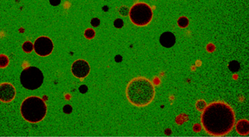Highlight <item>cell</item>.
Wrapping results in <instances>:
<instances>
[{"instance_id":"21","label":"cell","mask_w":249,"mask_h":137,"mask_svg":"<svg viewBox=\"0 0 249 137\" xmlns=\"http://www.w3.org/2000/svg\"><path fill=\"white\" fill-rule=\"evenodd\" d=\"M79 92L82 94L86 93L88 91L87 86H86V85H82V86H80L79 88Z\"/></svg>"},{"instance_id":"3","label":"cell","mask_w":249,"mask_h":137,"mask_svg":"<svg viewBox=\"0 0 249 137\" xmlns=\"http://www.w3.org/2000/svg\"><path fill=\"white\" fill-rule=\"evenodd\" d=\"M21 114L23 118L28 122L38 123L43 120L46 115V104L40 97L30 96L22 102Z\"/></svg>"},{"instance_id":"4","label":"cell","mask_w":249,"mask_h":137,"mask_svg":"<svg viewBox=\"0 0 249 137\" xmlns=\"http://www.w3.org/2000/svg\"><path fill=\"white\" fill-rule=\"evenodd\" d=\"M130 21L137 26H145L152 21L153 11L149 4L138 2L134 4L129 12Z\"/></svg>"},{"instance_id":"20","label":"cell","mask_w":249,"mask_h":137,"mask_svg":"<svg viewBox=\"0 0 249 137\" xmlns=\"http://www.w3.org/2000/svg\"><path fill=\"white\" fill-rule=\"evenodd\" d=\"M100 23L101 21L98 18H93L91 20V24L93 27H98L100 25Z\"/></svg>"},{"instance_id":"11","label":"cell","mask_w":249,"mask_h":137,"mask_svg":"<svg viewBox=\"0 0 249 137\" xmlns=\"http://www.w3.org/2000/svg\"><path fill=\"white\" fill-rule=\"evenodd\" d=\"M228 67H229V70H230L231 71H232V72H236V71H239L241 67H240V64H239V61H237L236 60H233L229 62Z\"/></svg>"},{"instance_id":"2","label":"cell","mask_w":249,"mask_h":137,"mask_svg":"<svg viewBox=\"0 0 249 137\" xmlns=\"http://www.w3.org/2000/svg\"><path fill=\"white\" fill-rule=\"evenodd\" d=\"M127 100L133 105L144 107L152 103L155 96L154 85L145 77L132 79L126 88Z\"/></svg>"},{"instance_id":"18","label":"cell","mask_w":249,"mask_h":137,"mask_svg":"<svg viewBox=\"0 0 249 137\" xmlns=\"http://www.w3.org/2000/svg\"><path fill=\"white\" fill-rule=\"evenodd\" d=\"M113 25H114V26L117 28H121L124 26V22H123V21L122 20V19H117L114 21Z\"/></svg>"},{"instance_id":"14","label":"cell","mask_w":249,"mask_h":137,"mask_svg":"<svg viewBox=\"0 0 249 137\" xmlns=\"http://www.w3.org/2000/svg\"><path fill=\"white\" fill-rule=\"evenodd\" d=\"M9 58L7 55H3V54L0 55V68L3 69L4 67H7L9 65Z\"/></svg>"},{"instance_id":"12","label":"cell","mask_w":249,"mask_h":137,"mask_svg":"<svg viewBox=\"0 0 249 137\" xmlns=\"http://www.w3.org/2000/svg\"><path fill=\"white\" fill-rule=\"evenodd\" d=\"M178 25L181 28H186L189 25L188 19L185 16H181L178 19Z\"/></svg>"},{"instance_id":"17","label":"cell","mask_w":249,"mask_h":137,"mask_svg":"<svg viewBox=\"0 0 249 137\" xmlns=\"http://www.w3.org/2000/svg\"><path fill=\"white\" fill-rule=\"evenodd\" d=\"M130 9L126 6H122L119 9V13L122 15V16H126L129 14Z\"/></svg>"},{"instance_id":"22","label":"cell","mask_w":249,"mask_h":137,"mask_svg":"<svg viewBox=\"0 0 249 137\" xmlns=\"http://www.w3.org/2000/svg\"><path fill=\"white\" fill-rule=\"evenodd\" d=\"M193 129L195 132H200L201 129H202V127H201L200 124H194V126H193Z\"/></svg>"},{"instance_id":"15","label":"cell","mask_w":249,"mask_h":137,"mask_svg":"<svg viewBox=\"0 0 249 137\" xmlns=\"http://www.w3.org/2000/svg\"><path fill=\"white\" fill-rule=\"evenodd\" d=\"M207 107V103L204 100H199L196 102V104H195V107L198 110V111L202 112Z\"/></svg>"},{"instance_id":"5","label":"cell","mask_w":249,"mask_h":137,"mask_svg":"<svg viewBox=\"0 0 249 137\" xmlns=\"http://www.w3.org/2000/svg\"><path fill=\"white\" fill-rule=\"evenodd\" d=\"M43 74L40 69L36 67H28L22 71L20 76L21 84L28 90H36L43 83Z\"/></svg>"},{"instance_id":"10","label":"cell","mask_w":249,"mask_h":137,"mask_svg":"<svg viewBox=\"0 0 249 137\" xmlns=\"http://www.w3.org/2000/svg\"><path fill=\"white\" fill-rule=\"evenodd\" d=\"M235 128L239 134L246 136L249 133V121L245 119H240L236 124Z\"/></svg>"},{"instance_id":"8","label":"cell","mask_w":249,"mask_h":137,"mask_svg":"<svg viewBox=\"0 0 249 137\" xmlns=\"http://www.w3.org/2000/svg\"><path fill=\"white\" fill-rule=\"evenodd\" d=\"M16 90L12 84L3 83L0 86V100L3 103H9L14 99Z\"/></svg>"},{"instance_id":"7","label":"cell","mask_w":249,"mask_h":137,"mask_svg":"<svg viewBox=\"0 0 249 137\" xmlns=\"http://www.w3.org/2000/svg\"><path fill=\"white\" fill-rule=\"evenodd\" d=\"M90 66L84 59H77L72 65V73L78 78H84L89 75Z\"/></svg>"},{"instance_id":"9","label":"cell","mask_w":249,"mask_h":137,"mask_svg":"<svg viewBox=\"0 0 249 137\" xmlns=\"http://www.w3.org/2000/svg\"><path fill=\"white\" fill-rule=\"evenodd\" d=\"M159 42L163 47L166 48L172 47L176 43V36L171 32H164L161 35Z\"/></svg>"},{"instance_id":"1","label":"cell","mask_w":249,"mask_h":137,"mask_svg":"<svg viewBox=\"0 0 249 137\" xmlns=\"http://www.w3.org/2000/svg\"><path fill=\"white\" fill-rule=\"evenodd\" d=\"M236 116L233 108L223 101L212 102L202 111L200 121L208 134L225 136L231 132L235 124Z\"/></svg>"},{"instance_id":"6","label":"cell","mask_w":249,"mask_h":137,"mask_svg":"<svg viewBox=\"0 0 249 137\" xmlns=\"http://www.w3.org/2000/svg\"><path fill=\"white\" fill-rule=\"evenodd\" d=\"M54 49V45L51 39L46 36L38 38L34 42V50L38 55L46 57L52 53Z\"/></svg>"},{"instance_id":"25","label":"cell","mask_w":249,"mask_h":137,"mask_svg":"<svg viewBox=\"0 0 249 137\" xmlns=\"http://www.w3.org/2000/svg\"><path fill=\"white\" fill-rule=\"evenodd\" d=\"M103 10L104 11H107L108 10V7H107V6H104V7H103Z\"/></svg>"},{"instance_id":"19","label":"cell","mask_w":249,"mask_h":137,"mask_svg":"<svg viewBox=\"0 0 249 137\" xmlns=\"http://www.w3.org/2000/svg\"><path fill=\"white\" fill-rule=\"evenodd\" d=\"M63 112L67 115H70L72 112V107L70 105H65L63 107Z\"/></svg>"},{"instance_id":"24","label":"cell","mask_w":249,"mask_h":137,"mask_svg":"<svg viewBox=\"0 0 249 137\" xmlns=\"http://www.w3.org/2000/svg\"><path fill=\"white\" fill-rule=\"evenodd\" d=\"M115 61H116L117 63L121 62V61H122V56L120 55H117L116 57H115Z\"/></svg>"},{"instance_id":"16","label":"cell","mask_w":249,"mask_h":137,"mask_svg":"<svg viewBox=\"0 0 249 137\" xmlns=\"http://www.w3.org/2000/svg\"><path fill=\"white\" fill-rule=\"evenodd\" d=\"M95 31L92 28H87L84 32V37L88 40H91L95 37Z\"/></svg>"},{"instance_id":"23","label":"cell","mask_w":249,"mask_h":137,"mask_svg":"<svg viewBox=\"0 0 249 137\" xmlns=\"http://www.w3.org/2000/svg\"><path fill=\"white\" fill-rule=\"evenodd\" d=\"M61 2L60 0H50V4L53 5V7H57L60 4Z\"/></svg>"},{"instance_id":"13","label":"cell","mask_w":249,"mask_h":137,"mask_svg":"<svg viewBox=\"0 0 249 137\" xmlns=\"http://www.w3.org/2000/svg\"><path fill=\"white\" fill-rule=\"evenodd\" d=\"M34 48V45L30 41H26L22 45V49L26 53H30Z\"/></svg>"}]
</instances>
